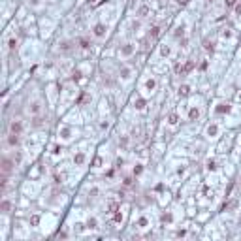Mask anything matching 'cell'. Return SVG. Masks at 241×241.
<instances>
[{"instance_id":"6da1fadb","label":"cell","mask_w":241,"mask_h":241,"mask_svg":"<svg viewBox=\"0 0 241 241\" xmlns=\"http://www.w3.org/2000/svg\"><path fill=\"white\" fill-rule=\"evenodd\" d=\"M134 53H136V45L134 44H124L119 49V56H123V59H128V56H132Z\"/></svg>"},{"instance_id":"7a4b0ae2","label":"cell","mask_w":241,"mask_h":241,"mask_svg":"<svg viewBox=\"0 0 241 241\" xmlns=\"http://www.w3.org/2000/svg\"><path fill=\"white\" fill-rule=\"evenodd\" d=\"M93 34H94V38H98V40L105 38V34H108V25H104V23H98V25H94V28H93Z\"/></svg>"},{"instance_id":"3957f363","label":"cell","mask_w":241,"mask_h":241,"mask_svg":"<svg viewBox=\"0 0 241 241\" xmlns=\"http://www.w3.org/2000/svg\"><path fill=\"white\" fill-rule=\"evenodd\" d=\"M17 162L15 160H10V158H4L2 160V172L8 175V173H11V169H13V166H15Z\"/></svg>"},{"instance_id":"277c9868","label":"cell","mask_w":241,"mask_h":241,"mask_svg":"<svg viewBox=\"0 0 241 241\" xmlns=\"http://www.w3.org/2000/svg\"><path fill=\"white\" fill-rule=\"evenodd\" d=\"M21 134H15V132H10V136H8V145L10 147H17L21 143Z\"/></svg>"},{"instance_id":"5b68a950","label":"cell","mask_w":241,"mask_h":241,"mask_svg":"<svg viewBox=\"0 0 241 241\" xmlns=\"http://www.w3.org/2000/svg\"><path fill=\"white\" fill-rule=\"evenodd\" d=\"M119 77H120V79H130V77H132V68H128V66H120L119 68Z\"/></svg>"},{"instance_id":"8992f818","label":"cell","mask_w":241,"mask_h":241,"mask_svg":"<svg viewBox=\"0 0 241 241\" xmlns=\"http://www.w3.org/2000/svg\"><path fill=\"white\" fill-rule=\"evenodd\" d=\"M21 130H23V124H21V120H11V124H10V132L21 134Z\"/></svg>"},{"instance_id":"52a82bcc","label":"cell","mask_w":241,"mask_h":241,"mask_svg":"<svg viewBox=\"0 0 241 241\" xmlns=\"http://www.w3.org/2000/svg\"><path fill=\"white\" fill-rule=\"evenodd\" d=\"M205 134H207L209 138H215L217 134H218V126L217 124H209L207 128H205Z\"/></svg>"},{"instance_id":"ba28073f","label":"cell","mask_w":241,"mask_h":241,"mask_svg":"<svg viewBox=\"0 0 241 241\" xmlns=\"http://www.w3.org/2000/svg\"><path fill=\"white\" fill-rule=\"evenodd\" d=\"M168 123L172 124V126H175L177 123H179V115H177L175 111H172V113H169V115H168Z\"/></svg>"},{"instance_id":"9c48e42d","label":"cell","mask_w":241,"mask_h":241,"mask_svg":"<svg viewBox=\"0 0 241 241\" xmlns=\"http://www.w3.org/2000/svg\"><path fill=\"white\" fill-rule=\"evenodd\" d=\"M154 89H157V81H154V79H149V81L145 83V90H147V93H154Z\"/></svg>"},{"instance_id":"30bf717a","label":"cell","mask_w":241,"mask_h":241,"mask_svg":"<svg viewBox=\"0 0 241 241\" xmlns=\"http://www.w3.org/2000/svg\"><path fill=\"white\" fill-rule=\"evenodd\" d=\"M215 111H217V113H228V111H230V104H228V102H226V104H224V102L218 104V108H217Z\"/></svg>"},{"instance_id":"8fae6325","label":"cell","mask_w":241,"mask_h":241,"mask_svg":"<svg viewBox=\"0 0 241 241\" xmlns=\"http://www.w3.org/2000/svg\"><path fill=\"white\" fill-rule=\"evenodd\" d=\"M149 6H139V10H138V17H147L149 15Z\"/></svg>"},{"instance_id":"7c38bea8","label":"cell","mask_w":241,"mask_h":241,"mask_svg":"<svg viewBox=\"0 0 241 241\" xmlns=\"http://www.w3.org/2000/svg\"><path fill=\"white\" fill-rule=\"evenodd\" d=\"M198 117H200V109H198V108H192V109H190V113H188V119H190V120H196Z\"/></svg>"},{"instance_id":"4fadbf2b","label":"cell","mask_w":241,"mask_h":241,"mask_svg":"<svg viewBox=\"0 0 241 241\" xmlns=\"http://www.w3.org/2000/svg\"><path fill=\"white\" fill-rule=\"evenodd\" d=\"M134 108H136L138 111H141V109H145V100H143V98H139L138 102L134 100Z\"/></svg>"},{"instance_id":"5bb4252c","label":"cell","mask_w":241,"mask_h":241,"mask_svg":"<svg viewBox=\"0 0 241 241\" xmlns=\"http://www.w3.org/2000/svg\"><path fill=\"white\" fill-rule=\"evenodd\" d=\"M0 209H2V213H4V215H8V213H10V209H11V203H10L8 200H4V202H2V207H0Z\"/></svg>"},{"instance_id":"9a60e30c","label":"cell","mask_w":241,"mask_h":241,"mask_svg":"<svg viewBox=\"0 0 241 241\" xmlns=\"http://www.w3.org/2000/svg\"><path fill=\"white\" fill-rule=\"evenodd\" d=\"M188 94H190V87H188V85L179 87V96H188Z\"/></svg>"},{"instance_id":"2e32d148","label":"cell","mask_w":241,"mask_h":241,"mask_svg":"<svg viewBox=\"0 0 241 241\" xmlns=\"http://www.w3.org/2000/svg\"><path fill=\"white\" fill-rule=\"evenodd\" d=\"M59 134H62V139H70V138H72V130H70V128H62V130H59Z\"/></svg>"},{"instance_id":"e0dca14e","label":"cell","mask_w":241,"mask_h":241,"mask_svg":"<svg viewBox=\"0 0 241 241\" xmlns=\"http://www.w3.org/2000/svg\"><path fill=\"white\" fill-rule=\"evenodd\" d=\"M169 53H172V49H169V45H160V56H168Z\"/></svg>"},{"instance_id":"ac0fdd59","label":"cell","mask_w":241,"mask_h":241,"mask_svg":"<svg viewBox=\"0 0 241 241\" xmlns=\"http://www.w3.org/2000/svg\"><path fill=\"white\" fill-rule=\"evenodd\" d=\"M74 162H75L77 166H81L83 162H85V154H83V153H79V154H75V157H74Z\"/></svg>"},{"instance_id":"d6986e66","label":"cell","mask_w":241,"mask_h":241,"mask_svg":"<svg viewBox=\"0 0 241 241\" xmlns=\"http://www.w3.org/2000/svg\"><path fill=\"white\" fill-rule=\"evenodd\" d=\"M59 49H60V51H66V53H68V51H72V45H70V41H62Z\"/></svg>"},{"instance_id":"ffe728a7","label":"cell","mask_w":241,"mask_h":241,"mask_svg":"<svg viewBox=\"0 0 241 241\" xmlns=\"http://www.w3.org/2000/svg\"><path fill=\"white\" fill-rule=\"evenodd\" d=\"M79 47H81V49H89V47H90V41H89L87 38H81V40H79Z\"/></svg>"},{"instance_id":"44dd1931","label":"cell","mask_w":241,"mask_h":241,"mask_svg":"<svg viewBox=\"0 0 241 241\" xmlns=\"http://www.w3.org/2000/svg\"><path fill=\"white\" fill-rule=\"evenodd\" d=\"M26 4L30 6V8H40V6H41V0H26Z\"/></svg>"},{"instance_id":"7402d4cb","label":"cell","mask_w":241,"mask_h":241,"mask_svg":"<svg viewBox=\"0 0 241 241\" xmlns=\"http://www.w3.org/2000/svg\"><path fill=\"white\" fill-rule=\"evenodd\" d=\"M8 45H10L11 51H15V47H17V40H15V38H11V40L8 41Z\"/></svg>"},{"instance_id":"603a6c76","label":"cell","mask_w":241,"mask_h":241,"mask_svg":"<svg viewBox=\"0 0 241 241\" xmlns=\"http://www.w3.org/2000/svg\"><path fill=\"white\" fill-rule=\"evenodd\" d=\"M30 111H32V113H38V111H40V102H34V104L30 105Z\"/></svg>"},{"instance_id":"cb8c5ba5","label":"cell","mask_w":241,"mask_h":241,"mask_svg":"<svg viewBox=\"0 0 241 241\" xmlns=\"http://www.w3.org/2000/svg\"><path fill=\"white\" fill-rule=\"evenodd\" d=\"M44 124V120H41L40 117H34V120H32V126H41Z\"/></svg>"},{"instance_id":"d4e9b609","label":"cell","mask_w":241,"mask_h":241,"mask_svg":"<svg viewBox=\"0 0 241 241\" xmlns=\"http://www.w3.org/2000/svg\"><path fill=\"white\" fill-rule=\"evenodd\" d=\"M236 2H237V0H224V4L228 6V8H233V6H236Z\"/></svg>"},{"instance_id":"484cf974","label":"cell","mask_w":241,"mask_h":241,"mask_svg":"<svg viewBox=\"0 0 241 241\" xmlns=\"http://www.w3.org/2000/svg\"><path fill=\"white\" fill-rule=\"evenodd\" d=\"M215 168H217V166H215V160H209V162H207V169H211V172H213Z\"/></svg>"},{"instance_id":"4316f807","label":"cell","mask_w":241,"mask_h":241,"mask_svg":"<svg viewBox=\"0 0 241 241\" xmlns=\"http://www.w3.org/2000/svg\"><path fill=\"white\" fill-rule=\"evenodd\" d=\"M141 169H143V168H141V164H138L136 168H134V175H139V173H141Z\"/></svg>"},{"instance_id":"83f0119b","label":"cell","mask_w":241,"mask_h":241,"mask_svg":"<svg viewBox=\"0 0 241 241\" xmlns=\"http://www.w3.org/2000/svg\"><path fill=\"white\" fill-rule=\"evenodd\" d=\"M233 10H236V15H241V2L233 6Z\"/></svg>"},{"instance_id":"f1b7e54d","label":"cell","mask_w":241,"mask_h":241,"mask_svg":"<svg viewBox=\"0 0 241 241\" xmlns=\"http://www.w3.org/2000/svg\"><path fill=\"white\" fill-rule=\"evenodd\" d=\"M117 207H119L117 203H111V205H109V213H115V211H117Z\"/></svg>"},{"instance_id":"f546056e","label":"cell","mask_w":241,"mask_h":241,"mask_svg":"<svg viewBox=\"0 0 241 241\" xmlns=\"http://www.w3.org/2000/svg\"><path fill=\"white\" fill-rule=\"evenodd\" d=\"M89 228H96V221H94V218H90V221H89Z\"/></svg>"},{"instance_id":"4dcf8cb0","label":"cell","mask_w":241,"mask_h":241,"mask_svg":"<svg viewBox=\"0 0 241 241\" xmlns=\"http://www.w3.org/2000/svg\"><path fill=\"white\" fill-rule=\"evenodd\" d=\"M30 222H32L34 226H36V224L40 222V217H32V218H30Z\"/></svg>"},{"instance_id":"1f68e13d","label":"cell","mask_w":241,"mask_h":241,"mask_svg":"<svg viewBox=\"0 0 241 241\" xmlns=\"http://www.w3.org/2000/svg\"><path fill=\"white\" fill-rule=\"evenodd\" d=\"M108 126H109V123L105 120V123H102V124H100V128H102V130H108Z\"/></svg>"},{"instance_id":"d6a6232c","label":"cell","mask_w":241,"mask_h":241,"mask_svg":"<svg viewBox=\"0 0 241 241\" xmlns=\"http://www.w3.org/2000/svg\"><path fill=\"white\" fill-rule=\"evenodd\" d=\"M60 151H62V149H60V147H59V145H56V147H53V154H59V153H60Z\"/></svg>"},{"instance_id":"836d02e7","label":"cell","mask_w":241,"mask_h":241,"mask_svg":"<svg viewBox=\"0 0 241 241\" xmlns=\"http://www.w3.org/2000/svg\"><path fill=\"white\" fill-rule=\"evenodd\" d=\"M100 164H102V158H96L94 160V168H100Z\"/></svg>"},{"instance_id":"e575fe53","label":"cell","mask_w":241,"mask_h":241,"mask_svg":"<svg viewBox=\"0 0 241 241\" xmlns=\"http://www.w3.org/2000/svg\"><path fill=\"white\" fill-rule=\"evenodd\" d=\"M115 221H117V222H120V221H123V215L117 213V215H115Z\"/></svg>"},{"instance_id":"d590c367","label":"cell","mask_w":241,"mask_h":241,"mask_svg":"<svg viewBox=\"0 0 241 241\" xmlns=\"http://www.w3.org/2000/svg\"><path fill=\"white\" fill-rule=\"evenodd\" d=\"M177 2H179V4H187L188 0H177Z\"/></svg>"}]
</instances>
